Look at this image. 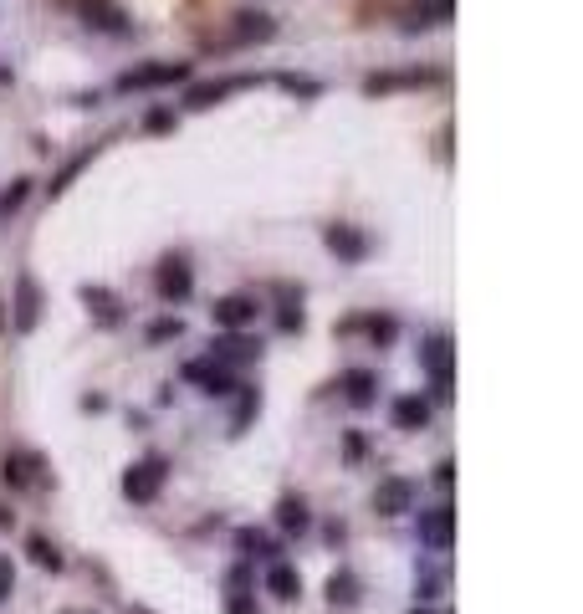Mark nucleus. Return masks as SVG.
Wrapping results in <instances>:
<instances>
[{"mask_svg": "<svg viewBox=\"0 0 583 614\" xmlns=\"http://www.w3.org/2000/svg\"><path fill=\"white\" fill-rule=\"evenodd\" d=\"M164 476H169V461H164V456L133 461V466L123 471V497H128V502H154L159 487H164Z\"/></svg>", "mask_w": 583, "mask_h": 614, "instance_id": "nucleus-1", "label": "nucleus"}, {"mask_svg": "<svg viewBox=\"0 0 583 614\" xmlns=\"http://www.w3.org/2000/svg\"><path fill=\"white\" fill-rule=\"evenodd\" d=\"M256 313H261V302H256L251 292H231V297H220V302L210 307L215 328H226V333H246V328L256 323Z\"/></svg>", "mask_w": 583, "mask_h": 614, "instance_id": "nucleus-2", "label": "nucleus"}, {"mask_svg": "<svg viewBox=\"0 0 583 614\" xmlns=\"http://www.w3.org/2000/svg\"><path fill=\"white\" fill-rule=\"evenodd\" d=\"M190 62H154V67H133L118 77V93H139V87H169V82H185Z\"/></svg>", "mask_w": 583, "mask_h": 614, "instance_id": "nucleus-3", "label": "nucleus"}, {"mask_svg": "<svg viewBox=\"0 0 583 614\" xmlns=\"http://www.w3.org/2000/svg\"><path fill=\"white\" fill-rule=\"evenodd\" d=\"M154 287H159V297H164V302H185V297L195 292V272H190V261H185V256H164V261H159Z\"/></svg>", "mask_w": 583, "mask_h": 614, "instance_id": "nucleus-4", "label": "nucleus"}, {"mask_svg": "<svg viewBox=\"0 0 583 614\" xmlns=\"http://www.w3.org/2000/svg\"><path fill=\"white\" fill-rule=\"evenodd\" d=\"M256 359H261V343L246 338V333H226V338L210 343V364H220V369H241V364H256Z\"/></svg>", "mask_w": 583, "mask_h": 614, "instance_id": "nucleus-5", "label": "nucleus"}, {"mask_svg": "<svg viewBox=\"0 0 583 614\" xmlns=\"http://www.w3.org/2000/svg\"><path fill=\"white\" fill-rule=\"evenodd\" d=\"M374 512H384V517L415 512V481L410 476H384L374 487Z\"/></svg>", "mask_w": 583, "mask_h": 614, "instance_id": "nucleus-6", "label": "nucleus"}, {"mask_svg": "<svg viewBox=\"0 0 583 614\" xmlns=\"http://www.w3.org/2000/svg\"><path fill=\"white\" fill-rule=\"evenodd\" d=\"M185 379L190 384H200L210 400H226V394H236V379H231V369H220V364H210V359H195V364H185Z\"/></svg>", "mask_w": 583, "mask_h": 614, "instance_id": "nucleus-7", "label": "nucleus"}, {"mask_svg": "<svg viewBox=\"0 0 583 614\" xmlns=\"http://www.w3.org/2000/svg\"><path fill=\"white\" fill-rule=\"evenodd\" d=\"M323 241H328V251H333L338 261H364V256H369V236L358 231V226H343V221L328 226Z\"/></svg>", "mask_w": 583, "mask_h": 614, "instance_id": "nucleus-8", "label": "nucleus"}, {"mask_svg": "<svg viewBox=\"0 0 583 614\" xmlns=\"http://www.w3.org/2000/svg\"><path fill=\"white\" fill-rule=\"evenodd\" d=\"M415 528H420V543L425 548H451V507H445V502L440 507H425Z\"/></svg>", "mask_w": 583, "mask_h": 614, "instance_id": "nucleus-9", "label": "nucleus"}, {"mask_svg": "<svg viewBox=\"0 0 583 614\" xmlns=\"http://www.w3.org/2000/svg\"><path fill=\"white\" fill-rule=\"evenodd\" d=\"M82 16H87V26L113 31V36H123V31H128V11H123V6H113V0H82Z\"/></svg>", "mask_w": 583, "mask_h": 614, "instance_id": "nucleus-10", "label": "nucleus"}, {"mask_svg": "<svg viewBox=\"0 0 583 614\" xmlns=\"http://www.w3.org/2000/svg\"><path fill=\"white\" fill-rule=\"evenodd\" d=\"M236 87H251V77H220V82H195L190 93H185V108H210V103H220L226 93H236Z\"/></svg>", "mask_w": 583, "mask_h": 614, "instance_id": "nucleus-11", "label": "nucleus"}, {"mask_svg": "<svg viewBox=\"0 0 583 614\" xmlns=\"http://www.w3.org/2000/svg\"><path fill=\"white\" fill-rule=\"evenodd\" d=\"M389 415H394L399 430H425L430 425V400H425V394H399Z\"/></svg>", "mask_w": 583, "mask_h": 614, "instance_id": "nucleus-12", "label": "nucleus"}, {"mask_svg": "<svg viewBox=\"0 0 583 614\" xmlns=\"http://www.w3.org/2000/svg\"><path fill=\"white\" fill-rule=\"evenodd\" d=\"M420 364L430 369V379H451V338L445 333H430L420 343Z\"/></svg>", "mask_w": 583, "mask_h": 614, "instance_id": "nucleus-13", "label": "nucleus"}, {"mask_svg": "<svg viewBox=\"0 0 583 614\" xmlns=\"http://www.w3.org/2000/svg\"><path fill=\"white\" fill-rule=\"evenodd\" d=\"M236 41H272L277 36V21L272 16H266V11H236V31H231Z\"/></svg>", "mask_w": 583, "mask_h": 614, "instance_id": "nucleus-14", "label": "nucleus"}, {"mask_svg": "<svg viewBox=\"0 0 583 614\" xmlns=\"http://www.w3.org/2000/svg\"><path fill=\"white\" fill-rule=\"evenodd\" d=\"M36 313H41V292L31 277H16V333H31L36 328Z\"/></svg>", "mask_w": 583, "mask_h": 614, "instance_id": "nucleus-15", "label": "nucleus"}, {"mask_svg": "<svg viewBox=\"0 0 583 614\" xmlns=\"http://www.w3.org/2000/svg\"><path fill=\"white\" fill-rule=\"evenodd\" d=\"M82 302L98 313V323H103V328H118V323H123V302H118L108 287H82Z\"/></svg>", "mask_w": 583, "mask_h": 614, "instance_id": "nucleus-16", "label": "nucleus"}, {"mask_svg": "<svg viewBox=\"0 0 583 614\" xmlns=\"http://www.w3.org/2000/svg\"><path fill=\"white\" fill-rule=\"evenodd\" d=\"M374 389H379V374L374 369H348L343 374V394H348V405H374Z\"/></svg>", "mask_w": 583, "mask_h": 614, "instance_id": "nucleus-17", "label": "nucleus"}, {"mask_svg": "<svg viewBox=\"0 0 583 614\" xmlns=\"http://www.w3.org/2000/svg\"><path fill=\"white\" fill-rule=\"evenodd\" d=\"M415 82H435V72H374L364 77V93H394V87H415Z\"/></svg>", "mask_w": 583, "mask_h": 614, "instance_id": "nucleus-18", "label": "nucleus"}, {"mask_svg": "<svg viewBox=\"0 0 583 614\" xmlns=\"http://www.w3.org/2000/svg\"><path fill=\"white\" fill-rule=\"evenodd\" d=\"M266 589H272L277 599H297L302 594V574L292 563H272V568H266Z\"/></svg>", "mask_w": 583, "mask_h": 614, "instance_id": "nucleus-19", "label": "nucleus"}, {"mask_svg": "<svg viewBox=\"0 0 583 614\" xmlns=\"http://www.w3.org/2000/svg\"><path fill=\"white\" fill-rule=\"evenodd\" d=\"M277 522H282L287 533H307V528H312L307 502H302V497H282V507H277Z\"/></svg>", "mask_w": 583, "mask_h": 614, "instance_id": "nucleus-20", "label": "nucleus"}, {"mask_svg": "<svg viewBox=\"0 0 583 614\" xmlns=\"http://www.w3.org/2000/svg\"><path fill=\"white\" fill-rule=\"evenodd\" d=\"M451 16V0H430V6H415L410 16H405V31H425V26H435V21H445Z\"/></svg>", "mask_w": 583, "mask_h": 614, "instance_id": "nucleus-21", "label": "nucleus"}, {"mask_svg": "<svg viewBox=\"0 0 583 614\" xmlns=\"http://www.w3.org/2000/svg\"><path fill=\"white\" fill-rule=\"evenodd\" d=\"M328 599L343 604V609L358 604V579H353V574H333V579H328Z\"/></svg>", "mask_w": 583, "mask_h": 614, "instance_id": "nucleus-22", "label": "nucleus"}, {"mask_svg": "<svg viewBox=\"0 0 583 614\" xmlns=\"http://www.w3.org/2000/svg\"><path fill=\"white\" fill-rule=\"evenodd\" d=\"M261 410V394L256 389H241V405H236V420H231V435H241L251 425V415Z\"/></svg>", "mask_w": 583, "mask_h": 614, "instance_id": "nucleus-23", "label": "nucleus"}, {"mask_svg": "<svg viewBox=\"0 0 583 614\" xmlns=\"http://www.w3.org/2000/svg\"><path fill=\"white\" fill-rule=\"evenodd\" d=\"M26 548H31V558H36L41 568H62V548H57V543H47V538H31Z\"/></svg>", "mask_w": 583, "mask_h": 614, "instance_id": "nucleus-24", "label": "nucleus"}, {"mask_svg": "<svg viewBox=\"0 0 583 614\" xmlns=\"http://www.w3.org/2000/svg\"><path fill=\"white\" fill-rule=\"evenodd\" d=\"M31 195V180H11L6 190H0V215H11V210H21V200Z\"/></svg>", "mask_w": 583, "mask_h": 614, "instance_id": "nucleus-25", "label": "nucleus"}, {"mask_svg": "<svg viewBox=\"0 0 583 614\" xmlns=\"http://www.w3.org/2000/svg\"><path fill=\"white\" fill-rule=\"evenodd\" d=\"M277 82L287 87V93H297V98H318V93H323V87H318V82H312V77H297V72H282Z\"/></svg>", "mask_w": 583, "mask_h": 614, "instance_id": "nucleus-26", "label": "nucleus"}, {"mask_svg": "<svg viewBox=\"0 0 583 614\" xmlns=\"http://www.w3.org/2000/svg\"><path fill=\"white\" fill-rule=\"evenodd\" d=\"M87 159H93V149H82V154H77V159H67V169H62V174H57V180H52V185H47V190H52V195H62V190H67V185H72V174H77V169H82V164H87Z\"/></svg>", "mask_w": 583, "mask_h": 614, "instance_id": "nucleus-27", "label": "nucleus"}, {"mask_svg": "<svg viewBox=\"0 0 583 614\" xmlns=\"http://www.w3.org/2000/svg\"><path fill=\"white\" fill-rule=\"evenodd\" d=\"M144 128H149V134H169V128H174V108H149Z\"/></svg>", "mask_w": 583, "mask_h": 614, "instance_id": "nucleus-28", "label": "nucleus"}, {"mask_svg": "<svg viewBox=\"0 0 583 614\" xmlns=\"http://www.w3.org/2000/svg\"><path fill=\"white\" fill-rule=\"evenodd\" d=\"M179 333H185V323H179V318H159L149 328V343H164V338H179Z\"/></svg>", "mask_w": 583, "mask_h": 614, "instance_id": "nucleus-29", "label": "nucleus"}, {"mask_svg": "<svg viewBox=\"0 0 583 614\" xmlns=\"http://www.w3.org/2000/svg\"><path fill=\"white\" fill-rule=\"evenodd\" d=\"M277 328H282V333H297V328H302V307H282Z\"/></svg>", "mask_w": 583, "mask_h": 614, "instance_id": "nucleus-30", "label": "nucleus"}, {"mask_svg": "<svg viewBox=\"0 0 583 614\" xmlns=\"http://www.w3.org/2000/svg\"><path fill=\"white\" fill-rule=\"evenodd\" d=\"M226 584H231V589L241 594V589L251 584V568H246V563H241V568H231V574H226Z\"/></svg>", "mask_w": 583, "mask_h": 614, "instance_id": "nucleus-31", "label": "nucleus"}, {"mask_svg": "<svg viewBox=\"0 0 583 614\" xmlns=\"http://www.w3.org/2000/svg\"><path fill=\"white\" fill-rule=\"evenodd\" d=\"M11 584H16V574H11V558H0V599L11 594Z\"/></svg>", "mask_w": 583, "mask_h": 614, "instance_id": "nucleus-32", "label": "nucleus"}, {"mask_svg": "<svg viewBox=\"0 0 583 614\" xmlns=\"http://www.w3.org/2000/svg\"><path fill=\"white\" fill-rule=\"evenodd\" d=\"M226 609H231V614H261V609H256L251 599H241V594H231V604H226Z\"/></svg>", "mask_w": 583, "mask_h": 614, "instance_id": "nucleus-33", "label": "nucleus"}, {"mask_svg": "<svg viewBox=\"0 0 583 614\" xmlns=\"http://www.w3.org/2000/svg\"><path fill=\"white\" fill-rule=\"evenodd\" d=\"M415 614H435V609H415Z\"/></svg>", "mask_w": 583, "mask_h": 614, "instance_id": "nucleus-34", "label": "nucleus"}]
</instances>
